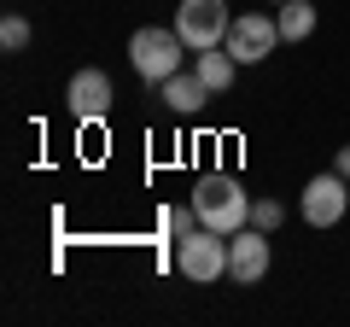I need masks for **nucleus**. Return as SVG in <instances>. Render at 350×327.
Segmentation results:
<instances>
[{"instance_id": "obj_1", "label": "nucleus", "mask_w": 350, "mask_h": 327, "mask_svg": "<svg viewBox=\"0 0 350 327\" xmlns=\"http://www.w3.org/2000/svg\"><path fill=\"white\" fill-rule=\"evenodd\" d=\"M193 211H199V228H216V234H239L251 222V199L234 176L211 170V176L193 181Z\"/></svg>"}, {"instance_id": "obj_2", "label": "nucleus", "mask_w": 350, "mask_h": 327, "mask_svg": "<svg viewBox=\"0 0 350 327\" xmlns=\"http://www.w3.org/2000/svg\"><path fill=\"white\" fill-rule=\"evenodd\" d=\"M181 47H187V41L175 36V29L140 24L135 36H129V64H135V70L152 82V88H158L163 76H175V70H181Z\"/></svg>"}, {"instance_id": "obj_3", "label": "nucleus", "mask_w": 350, "mask_h": 327, "mask_svg": "<svg viewBox=\"0 0 350 327\" xmlns=\"http://www.w3.org/2000/svg\"><path fill=\"white\" fill-rule=\"evenodd\" d=\"M175 269H181L193 287L222 280L228 275V234H216V228H193V234H181V246H175Z\"/></svg>"}, {"instance_id": "obj_4", "label": "nucleus", "mask_w": 350, "mask_h": 327, "mask_svg": "<svg viewBox=\"0 0 350 327\" xmlns=\"http://www.w3.org/2000/svg\"><path fill=\"white\" fill-rule=\"evenodd\" d=\"M234 18H228V0H181V12H175V36L187 41L193 53H211L228 41Z\"/></svg>"}, {"instance_id": "obj_5", "label": "nucleus", "mask_w": 350, "mask_h": 327, "mask_svg": "<svg viewBox=\"0 0 350 327\" xmlns=\"http://www.w3.org/2000/svg\"><path fill=\"white\" fill-rule=\"evenodd\" d=\"M280 41H286V36H280V24H275L269 12H239V18H234V29H228V41H222V47L234 53L239 64H262L269 53L280 47Z\"/></svg>"}, {"instance_id": "obj_6", "label": "nucleus", "mask_w": 350, "mask_h": 327, "mask_svg": "<svg viewBox=\"0 0 350 327\" xmlns=\"http://www.w3.org/2000/svg\"><path fill=\"white\" fill-rule=\"evenodd\" d=\"M262 275H269V234L245 222L239 234H228V280L234 287H257Z\"/></svg>"}, {"instance_id": "obj_7", "label": "nucleus", "mask_w": 350, "mask_h": 327, "mask_svg": "<svg viewBox=\"0 0 350 327\" xmlns=\"http://www.w3.org/2000/svg\"><path fill=\"white\" fill-rule=\"evenodd\" d=\"M350 181L338 176V170H327V176H315L310 187H304V216H310V228H338L350 211Z\"/></svg>"}, {"instance_id": "obj_8", "label": "nucleus", "mask_w": 350, "mask_h": 327, "mask_svg": "<svg viewBox=\"0 0 350 327\" xmlns=\"http://www.w3.org/2000/svg\"><path fill=\"white\" fill-rule=\"evenodd\" d=\"M111 76L105 70H94V64H88V70H76L70 76V88H64V105H70V117H82V123H100L105 112H111Z\"/></svg>"}, {"instance_id": "obj_9", "label": "nucleus", "mask_w": 350, "mask_h": 327, "mask_svg": "<svg viewBox=\"0 0 350 327\" xmlns=\"http://www.w3.org/2000/svg\"><path fill=\"white\" fill-rule=\"evenodd\" d=\"M158 100L170 105L175 117H193L204 100H216V94L199 82V70H193V76H187V70H175V76H163V82H158Z\"/></svg>"}, {"instance_id": "obj_10", "label": "nucleus", "mask_w": 350, "mask_h": 327, "mask_svg": "<svg viewBox=\"0 0 350 327\" xmlns=\"http://www.w3.org/2000/svg\"><path fill=\"white\" fill-rule=\"evenodd\" d=\"M234 76H239V59L228 47H211V53H199V82L211 94H228L234 88Z\"/></svg>"}, {"instance_id": "obj_11", "label": "nucleus", "mask_w": 350, "mask_h": 327, "mask_svg": "<svg viewBox=\"0 0 350 327\" xmlns=\"http://www.w3.org/2000/svg\"><path fill=\"white\" fill-rule=\"evenodd\" d=\"M275 24H280L286 41H304V36H315V6H310V0H280Z\"/></svg>"}, {"instance_id": "obj_12", "label": "nucleus", "mask_w": 350, "mask_h": 327, "mask_svg": "<svg viewBox=\"0 0 350 327\" xmlns=\"http://www.w3.org/2000/svg\"><path fill=\"white\" fill-rule=\"evenodd\" d=\"M280 222H286V205H275V199H251V228H262V234H275Z\"/></svg>"}, {"instance_id": "obj_13", "label": "nucleus", "mask_w": 350, "mask_h": 327, "mask_svg": "<svg viewBox=\"0 0 350 327\" xmlns=\"http://www.w3.org/2000/svg\"><path fill=\"white\" fill-rule=\"evenodd\" d=\"M0 47H6V53H24V47H29V24H24L18 12L0 24Z\"/></svg>"}, {"instance_id": "obj_14", "label": "nucleus", "mask_w": 350, "mask_h": 327, "mask_svg": "<svg viewBox=\"0 0 350 327\" xmlns=\"http://www.w3.org/2000/svg\"><path fill=\"white\" fill-rule=\"evenodd\" d=\"M333 170H338V176L350 181V146H338V164H333Z\"/></svg>"}, {"instance_id": "obj_15", "label": "nucleus", "mask_w": 350, "mask_h": 327, "mask_svg": "<svg viewBox=\"0 0 350 327\" xmlns=\"http://www.w3.org/2000/svg\"><path fill=\"white\" fill-rule=\"evenodd\" d=\"M269 6H280V0H269Z\"/></svg>"}]
</instances>
